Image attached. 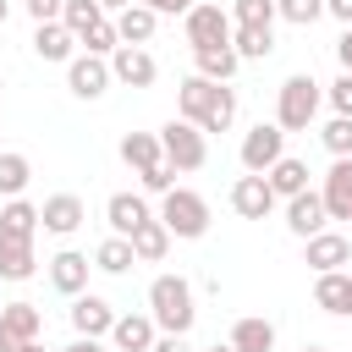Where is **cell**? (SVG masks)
<instances>
[{
    "label": "cell",
    "mask_w": 352,
    "mask_h": 352,
    "mask_svg": "<svg viewBox=\"0 0 352 352\" xmlns=\"http://www.w3.org/2000/svg\"><path fill=\"white\" fill-rule=\"evenodd\" d=\"M324 16H336V22L352 28V0H324Z\"/></svg>",
    "instance_id": "obj_45"
},
{
    "label": "cell",
    "mask_w": 352,
    "mask_h": 352,
    "mask_svg": "<svg viewBox=\"0 0 352 352\" xmlns=\"http://www.w3.org/2000/svg\"><path fill=\"white\" fill-rule=\"evenodd\" d=\"M324 226H330V209H324V192H314V187H308V192H297V198H286V231H292V236H302V242H308V236H319Z\"/></svg>",
    "instance_id": "obj_11"
},
{
    "label": "cell",
    "mask_w": 352,
    "mask_h": 352,
    "mask_svg": "<svg viewBox=\"0 0 352 352\" xmlns=\"http://www.w3.org/2000/svg\"><path fill=\"white\" fill-rule=\"evenodd\" d=\"M154 341H160L154 314H116V324H110V346L116 352H148Z\"/></svg>",
    "instance_id": "obj_14"
},
{
    "label": "cell",
    "mask_w": 352,
    "mask_h": 352,
    "mask_svg": "<svg viewBox=\"0 0 352 352\" xmlns=\"http://www.w3.org/2000/svg\"><path fill=\"white\" fill-rule=\"evenodd\" d=\"M324 209H330V220H352V154H341V160H330V170H324Z\"/></svg>",
    "instance_id": "obj_18"
},
{
    "label": "cell",
    "mask_w": 352,
    "mask_h": 352,
    "mask_svg": "<svg viewBox=\"0 0 352 352\" xmlns=\"http://www.w3.org/2000/svg\"><path fill=\"white\" fill-rule=\"evenodd\" d=\"M231 346L236 352H275V324L258 319V314H248V319L231 324Z\"/></svg>",
    "instance_id": "obj_26"
},
{
    "label": "cell",
    "mask_w": 352,
    "mask_h": 352,
    "mask_svg": "<svg viewBox=\"0 0 352 352\" xmlns=\"http://www.w3.org/2000/svg\"><path fill=\"white\" fill-rule=\"evenodd\" d=\"M55 352H110V346H104V336H77V341H66Z\"/></svg>",
    "instance_id": "obj_41"
},
{
    "label": "cell",
    "mask_w": 352,
    "mask_h": 352,
    "mask_svg": "<svg viewBox=\"0 0 352 352\" xmlns=\"http://www.w3.org/2000/svg\"><path fill=\"white\" fill-rule=\"evenodd\" d=\"M82 50H88V55H104V60H110V55L121 50V33H116V16H104V22H99V28H94L88 38H82Z\"/></svg>",
    "instance_id": "obj_37"
},
{
    "label": "cell",
    "mask_w": 352,
    "mask_h": 352,
    "mask_svg": "<svg viewBox=\"0 0 352 352\" xmlns=\"http://www.w3.org/2000/svg\"><path fill=\"white\" fill-rule=\"evenodd\" d=\"M182 33H187V44L192 50H204V44H231V33H236V22H231V11H220V6H192L187 16H182Z\"/></svg>",
    "instance_id": "obj_7"
},
{
    "label": "cell",
    "mask_w": 352,
    "mask_h": 352,
    "mask_svg": "<svg viewBox=\"0 0 352 352\" xmlns=\"http://www.w3.org/2000/svg\"><path fill=\"white\" fill-rule=\"evenodd\" d=\"M38 204H28V198H6V209H0V236H38Z\"/></svg>",
    "instance_id": "obj_28"
},
{
    "label": "cell",
    "mask_w": 352,
    "mask_h": 352,
    "mask_svg": "<svg viewBox=\"0 0 352 352\" xmlns=\"http://www.w3.org/2000/svg\"><path fill=\"white\" fill-rule=\"evenodd\" d=\"M121 160H126L132 170H148V165H160V160H165V148H160V132H126V138H121Z\"/></svg>",
    "instance_id": "obj_30"
},
{
    "label": "cell",
    "mask_w": 352,
    "mask_h": 352,
    "mask_svg": "<svg viewBox=\"0 0 352 352\" xmlns=\"http://www.w3.org/2000/svg\"><path fill=\"white\" fill-rule=\"evenodd\" d=\"M280 154H286V126L280 121H258V126L242 132V148H236L242 170H270Z\"/></svg>",
    "instance_id": "obj_6"
},
{
    "label": "cell",
    "mask_w": 352,
    "mask_h": 352,
    "mask_svg": "<svg viewBox=\"0 0 352 352\" xmlns=\"http://www.w3.org/2000/svg\"><path fill=\"white\" fill-rule=\"evenodd\" d=\"M110 82H116V72H110L104 55H88V50H82V55L66 60V88H72L77 99H99Z\"/></svg>",
    "instance_id": "obj_8"
},
{
    "label": "cell",
    "mask_w": 352,
    "mask_h": 352,
    "mask_svg": "<svg viewBox=\"0 0 352 352\" xmlns=\"http://www.w3.org/2000/svg\"><path fill=\"white\" fill-rule=\"evenodd\" d=\"M148 352H192V346H187V336H165V330H160V341H154Z\"/></svg>",
    "instance_id": "obj_42"
},
{
    "label": "cell",
    "mask_w": 352,
    "mask_h": 352,
    "mask_svg": "<svg viewBox=\"0 0 352 352\" xmlns=\"http://www.w3.org/2000/svg\"><path fill=\"white\" fill-rule=\"evenodd\" d=\"M324 99H330V110H336V116H352V72H341V77L324 88Z\"/></svg>",
    "instance_id": "obj_39"
},
{
    "label": "cell",
    "mask_w": 352,
    "mask_h": 352,
    "mask_svg": "<svg viewBox=\"0 0 352 352\" xmlns=\"http://www.w3.org/2000/svg\"><path fill=\"white\" fill-rule=\"evenodd\" d=\"M231 50L242 60H264V55H275V28H236L231 33Z\"/></svg>",
    "instance_id": "obj_33"
},
{
    "label": "cell",
    "mask_w": 352,
    "mask_h": 352,
    "mask_svg": "<svg viewBox=\"0 0 352 352\" xmlns=\"http://www.w3.org/2000/svg\"><path fill=\"white\" fill-rule=\"evenodd\" d=\"M110 72H116V82H126V88H154L160 60H154L143 44H121V50L110 55Z\"/></svg>",
    "instance_id": "obj_13"
},
{
    "label": "cell",
    "mask_w": 352,
    "mask_h": 352,
    "mask_svg": "<svg viewBox=\"0 0 352 352\" xmlns=\"http://www.w3.org/2000/svg\"><path fill=\"white\" fill-rule=\"evenodd\" d=\"M275 0H231V22L236 28H275Z\"/></svg>",
    "instance_id": "obj_34"
},
{
    "label": "cell",
    "mask_w": 352,
    "mask_h": 352,
    "mask_svg": "<svg viewBox=\"0 0 352 352\" xmlns=\"http://www.w3.org/2000/svg\"><path fill=\"white\" fill-rule=\"evenodd\" d=\"M104 16H110V11H104L99 0H66V11H60V22L77 33V44H82V38H88V33H94Z\"/></svg>",
    "instance_id": "obj_32"
},
{
    "label": "cell",
    "mask_w": 352,
    "mask_h": 352,
    "mask_svg": "<svg viewBox=\"0 0 352 352\" xmlns=\"http://www.w3.org/2000/svg\"><path fill=\"white\" fill-rule=\"evenodd\" d=\"M44 330V314L33 302H6L0 308V352H16L22 341H38Z\"/></svg>",
    "instance_id": "obj_12"
},
{
    "label": "cell",
    "mask_w": 352,
    "mask_h": 352,
    "mask_svg": "<svg viewBox=\"0 0 352 352\" xmlns=\"http://www.w3.org/2000/svg\"><path fill=\"white\" fill-rule=\"evenodd\" d=\"M132 264H138V253H132V236H116V231H110V236L94 248V270H104V275H126Z\"/></svg>",
    "instance_id": "obj_29"
},
{
    "label": "cell",
    "mask_w": 352,
    "mask_h": 352,
    "mask_svg": "<svg viewBox=\"0 0 352 352\" xmlns=\"http://www.w3.org/2000/svg\"><path fill=\"white\" fill-rule=\"evenodd\" d=\"M132 253H138V264H160L165 253H170V231H165V220L154 214V220H143L138 231H132Z\"/></svg>",
    "instance_id": "obj_25"
},
{
    "label": "cell",
    "mask_w": 352,
    "mask_h": 352,
    "mask_svg": "<svg viewBox=\"0 0 352 352\" xmlns=\"http://www.w3.org/2000/svg\"><path fill=\"white\" fill-rule=\"evenodd\" d=\"M314 308L336 314V319H352V270H324L314 275Z\"/></svg>",
    "instance_id": "obj_15"
},
{
    "label": "cell",
    "mask_w": 352,
    "mask_h": 352,
    "mask_svg": "<svg viewBox=\"0 0 352 352\" xmlns=\"http://www.w3.org/2000/svg\"><path fill=\"white\" fill-rule=\"evenodd\" d=\"M28 182H33V160L28 154H0V198H22L28 192Z\"/></svg>",
    "instance_id": "obj_31"
},
{
    "label": "cell",
    "mask_w": 352,
    "mask_h": 352,
    "mask_svg": "<svg viewBox=\"0 0 352 352\" xmlns=\"http://www.w3.org/2000/svg\"><path fill=\"white\" fill-rule=\"evenodd\" d=\"M0 28H6V0H0Z\"/></svg>",
    "instance_id": "obj_49"
},
{
    "label": "cell",
    "mask_w": 352,
    "mask_h": 352,
    "mask_svg": "<svg viewBox=\"0 0 352 352\" xmlns=\"http://www.w3.org/2000/svg\"><path fill=\"white\" fill-rule=\"evenodd\" d=\"M0 94H6V77H0Z\"/></svg>",
    "instance_id": "obj_51"
},
{
    "label": "cell",
    "mask_w": 352,
    "mask_h": 352,
    "mask_svg": "<svg viewBox=\"0 0 352 352\" xmlns=\"http://www.w3.org/2000/svg\"><path fill=\"white\" fill-rule=\"evenodd\" d=\"M38 220H44V231L72 236V231L88 220V209H82V198H77V192H55V198H44V204H38Z\"/></svg>",
    "instance_id": "obj_19"
},
{
    "label": "cell",
    "mask_w": 352,
    "mask_h": 352,
    "mask_svg": "<svg viewBox=\"0 0 352 352\" xmlns=\"http://www.w3.org/2000/svg\"><path fill=\"white\" fill-rule=\"evenodd\" d=\"M176 110L198 126V132H231L236 121V88L231 82H209V77H182L176 88Z\"/></svg>",
    "instance_id": "obj_1"
},
{
    "label": "cell",
    "mask_w": 352,
    "mask_h": 352,
    "mask_svg": "<svg viewBox=\"0 0 352 352\" xmlns=\"http://www.w3.org/2000/svg\"><path fill=\"white\" fill-rule=\"evenodd\" d=\"M302 264L314 270V275H324V270H346L352 264V236H341V231H319V236H308L302 242Z\"/></svg>",
    "instance_id": "obj_10"
},
{
    "label": "cell",
    "mask_w": 352,
    "mask_h": 352,
    "mask_svg": "<svg viewBox=\"0 0 352 352\" xmlns=\"http://www.w3.org/2000/svg\"><path fill=\"white\" fill-rule=\"evenodd\" d=\"M138 176H143V192H160V198H165V192L176 187V176H182V170H176L170 160H160V165H148V170H138Z\"/></svg>",
    "instance_id": "obj_38"
},
{
    "label": "cell",
    "mask_w": 352,
    "mask_h": 352,
    "mask_svg": "<svg viewBox=\"0 0 352 352\" xmlns=\"http://www.w3.org/2000/svg\"><path fill=\"white\" fill-rule=\"evenodd\" d=\"M0 275H6V280H33V275H38L33 236H0Z\"/></svg>",
    "instance_id": "obj_22"
},
{
    "label": "cell",
    "mask_w": 352,
    "mask_h": 352,
    "mask_svg": "<svg viewBox=\"0 0 352 352\" xmlns=\"http://www.w3.org/2000/svg\"><path fill=\"white\" fill-rule=\"evenodd\" d=\"M264 176H270L275 198H297V192H308V165H302V160H292V154H280Z\"/></svg>",
    "instance_id": "obj_27"
},
{
    "label": "cell",
    "mask_w": 352,
    "mask_h": 352,
    "mask_svg": "<svg viewBox=\"0 0 352 352\" xmlns=\"http://www.w3.org/2000/svg\"><path fill=\"white\" fill-rule=\"evenodd\" d=\"M154 28H160V11L143 6V0H132L126 11H116V33H121V44H148Z\"/></svg>",
    "instance_id": "obj_23"
},
{
    "label": "cell",
    "mask_w": 352,
    "mask_h": 352,
    "mask_svg": "<svg viewBox=\"0 0 352 352\" xmlns=\"http://www.w3.org/2000/svg\"><path fill=\"white\" fill-rule=\"evenodd\" d=\"M192 66H198V77H209V82H231L236 66H242V55H236L231 44H204V50H192Z\"/></svg>",
    "instance_id": "obj_24"
},
{
    "label": "cell",
    "mask_w": 352,
    "mask_h": 352,
    "mask_svg": "<svg viewBox=\"0 0 352 352\" xmlns=\"http://www.w3.org/2000/svg\"><path fill=\"white\" fill-rule=\"evenodd\" d=\"M302 352H324V346H302Z\"/></svg>",
    "instance_id": "obj_50"
},
{
    "label": "cell",
    "mask_w": 352,
    "mask_h": 352,
    "mask_svg": "<svg viewBox=\"0 0 352 352\" xmlns=\"http://www.w3.org/2000/svg\"><path fill=\"white\" fill-rule=\"evenodd\" d=\"M143 6H154L160 16H176V11L187 16V11H192V0H143Z\"/></svg>",
    "instance_id": "obj_43"
},
{
    "label": "cell",
    "mask_w": 352,
    "mask_h": 352,
    "mask_svg": "<svg viewBox=\"0 0 352 352\" xmlns=\"http://www.w3.org/2000/svg\"><path fill=\"white\" fill-rule=\"evenodd\" d=\"M336 60H341V72H352V28L336 38Z\"/></svg>",
    "instance_id": "obj_44"
},
{
    "label": "cell",
    "mask_w": 352,
    "mask_h": 352,
    "mask_svg": "<svg viewBox=\"0 0 352 352\" xmlns=\"http://www.w3.org/2000/svg\"><path fill=\"white\" fill-rule=\"evenodd\" d=\"M33 55L66 66V60L77 55V33H72L66 22H33Z\"/></svg>",
    "instance_id": "obj_21"
},
{
    "label": "cell",
    "mask_w": 352,
    "mask_h": 352,
    "mask_svg": "<svg viewBox=\"0 0 352 352\" xmlns=\"http://www.w3.org/2000/svg\"><path fill=\"white\" fill-rule=\"evenodd\" d=\"M209 132H198L187 116H170L165 126H160V148H165V160L187 176V170H204V160H209V143H204Z\"/></svg>",
    "instance_id": "obj_5"
},
{
    "label": "cell",
    "mask_w": 352,
    "mask_h": 352,
    "mask_svg": "<svg viewBox=\"0 0 352 352\" xmlns=\"http://www.w3.org/2000/svg\"><path fill=\"white\" fill-rule=\"evenodd\" d=\"M104 220H110V231H116V236H132L143 220H154V209H148V198H143V192H110Z\"/></svg>",
    "instance_id": "obj_20"
},
{
    "label": "cell",
    "mask_w": 352,
    "mask_h": 352,
    "mask_svg": "<svg viewBox=\"0 0 352 352\" xmlns=\"http://www.w3.org/2000/svg\"><path fill=\"white\" fill-rule=\"evenodd\" d=\"M60 11H66V0H28L33 22H60Z\"/></svg>",
    "instance_id": "obj_40"
},
{
    "label": "cell",
    "mask_w": 352,
    "mask_h": 352,
    "mask_svg": "<svg viewBox=\"0 0 352 352\" xmlns=\"http://www.w3.org/2000/svg\"><path fill=\"white\" fill-rule=\"evenodd\" d=\"M88 253H77V248H60L55 258H50V286L60 292V297H77V292H88Z\"/></svg>",
    "instance_id": "obj_16"
},
{
    "label": "cell",
    "mask_w": 352,
    "mask_h": 352,
    "mask_svg": "<svg viewBox=\"0 0 352 352\" xmlns=\"http://www.w3.org/2000/svg\"><path fill=\"white\" fill-rule=\"evenodd\" d=\"M16 352H50V346H44V341H22Z\"/></svg>",
    "instance_id": "obj_47"
},
{
    "label": "cell",
    "mask_w": 352,
    "mask_h": 352,
    "mask_svg": "<svg viewBox=\"0 0 352 352\" xmlns=\"http://www.w3.org/2000/svg\"><path fill=\"white\" fill-rule=\"evenodd\" d=\"M319 99H324V88H319L308 72H292V77L275 88V121H280L286 132H308L314 116H319Z\"/></svg>",
    "instance_id": "obj_3"
},
{
    "label": "cell",
    "mask_w": 352,
    "mask_h": 352,
    "mask_svg": "<svg viewBox=\"0 0 352 352\" xmlns=\"http://www.w3.org/2000/svg\"><path fill=\"white\" fill-rule=\"evenodd\" d=\"M148 314L165 336H187L192 319H198V302H192V280L187 275H154L148 280Z\"/></svg>",
    "instance_id": "obj_2"
},
{
    "label": "cell",
    "mask_w": 352,
    "mask_h": 352,
    "mask_svg": "<svg viewBox=\"0 0 352 352\" xmlns=\"http://www.w3.org/2000/svg\"><path fill=\"white\" fill-rule=\"evenodd\" d=\"M319 143L330 148V160L352 154V116H330V121H324V132H319Z\"/></svg>",
    "instance_id": "obj_35"
},
{
    "label": "cell",
    "mask_w": 352,
    "mask_h": 352,
    "mask_svg": "<svg viewBox=\"0 0 352 352\" xmlns=\"http://www.w3.org/2000/svg\"><path fill=\"white\" fill-rule=\"evenodd\" d=\"M275 11H280V22H292V28H314V22L324 16V0H275Z\"/></svg>",
    "instance_id": "obj_36"
},
{
    "label": "cell",
    "mask_w": 352,
    "mask_h": 352,
    "mask_svg": "<svg viewBox=\"0 0 352 352\" xmlns=\"http://www.w3.org/2000/svg\"><path fill=\"white\" fill-rule=\"evenodd\" d=\"M99 6H104V11H110V16H116V11H126V6H132V0H99Z\"/></svg>",
    "instance_id": "obj_46"
},
{
    "label": "cell",
    "mask_w": 352,
    "mask_h": 352,
    "mask_svg": "<svg viewBox=\"0 0 352 352\" xmlns=\"http://www.w3.org/2000/svg\"><path fill=\"white\" fill-rule=\"evenodd\" d=\"M204 352H236V346H231V341H226V346H220V341H214V346H204Z\"/></svg>",
    "instance_id": "obj_48"
},
{
    "label": "cell",
    "mask_w": 352,
    "mask_h": 352,
    "mask_svg": "<svg viewBox=\"0 0 352 352\" xmlns=\"http://www.w3.org/2000/svg\"><path fill=\"white\" fill-rule=\"evenodd\" d=\"M275 204H280V198H275V187H270L264 170H248V176L231 182V209H236L242 220H264Z\"/></svg>",
    "instance_id": "obj_9"
},
{
    "label": "cell",
    "mask_w": 352,
    "mask_h": 352,
    "mask_svg": "<svg viewBox=\"0 0 352 352\" xmlns=\"http://www.w3.org/2000/svg\"><path fill=\"white\" fill-rule=\"evenodd\" d=\"M110 324H116V308L99 292H77L72 297V330L77 336H110Z\"/></svg>",
    "instance_id": "obj_17"
},
{
    "label": "cell",
    "mask_w": 352,
    "mask_h": 352,
    "mask_svg": "<svg viewBox=\"0 0 352 352\" xmlns=\"http://www.w3.org/2000/svg\"><path fill=\"white\" fill-rule=\"evenodd\" d=\"M160 220H165L170 236L198 242V236L209 231V204H204V192H192V187H170V192L160 198Z\"/></svg>",
    "instance_id": "obj_4"
}]
</instances>
